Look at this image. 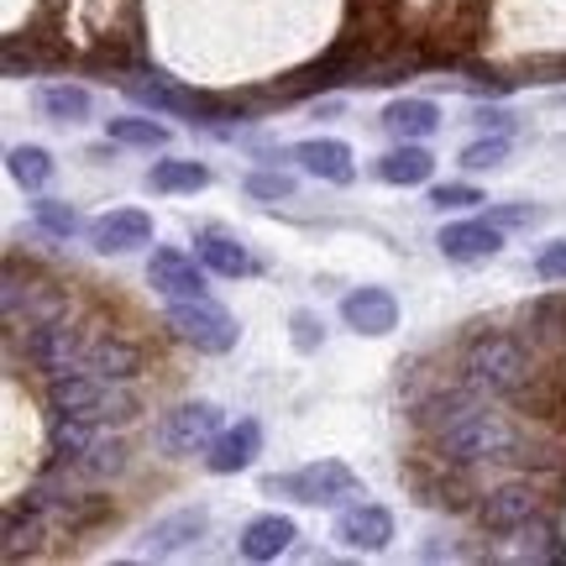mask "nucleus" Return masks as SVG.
<instances>
[{
  "mask_svg": "<svg viewBox=\"0 0 566 566\" xmlns=\"http://www.w3.org/2000/svg\"><path fill=\"white\" fill-rule=\"evenodd\" d=\"M48 399H53V415H74V420L95 424V430L137 420V394L126 384L95 378V373H63V378H53Z\"/></svg>",
  "mask_w": 566,
  "mask_h": 566,
  "instance_id": "nucleus-1",
  "label": "nucleus"
},
{
  "mask_svg": "<svg viewBox=\"0 0 566 566\" xmlns=\"http://www.w3.org/2000/svg\"><path fill=\"white\" fill-rule=\"evenodd\" d=\"M514 451V430L504 415H493L488 405H462L441 424V457L457 467L472 462H504Z\"/></svg>",
  "mask_w": 566,
  "mask_h": 566,
  "instance_id": "nucleus-2",
  "label": "nucleus"
},
{
  "mask_svg": "<svg viewBox=\"0 0 566 566\" xmlns=\"http://www.w3.org/2000/svg\"><path fill=\"white\" fill-rule=\"evenodd\" d=\"M263 493H283V499H294V504H310V509H336L346 499H357L363 483H357V472L346 462H310L300 472H283V478H263Z\"/></svg>",
  "mask_w": 566,
  "mask_h": 566,
  "instance_id": "nucleus-3",
  "label": "nucleus"
},
{
  "mask_svg": "<svg viewBox=\"0 0 566 566\" xmlns=\"http://www.w3.org/2000/svg\"><path fill=\"white\" fill-rule=\"evenodd\" d=\"M462 373L472 394H514L530 378V357H525V346L509 342V336H478L472 352H467Z\"/></svg>",
  "mask_w": 566,
  "mask_h": 566,
  "instance_id": "nucleus-4",
  "label": "nucleus"
},
{
  "mask_svg": "<svg viewBox=\"0 0 566 566\" xmlns=\"http://www.w3.org/2000/svg\"><path fill=\"white\" fill-rule=\"evenodd\" d=\"M168 325H174V336H179V342H189L195 352H210V357L231 352L237 336H242L237 321H231L210 294H205V300H174L168 304Z\"/></svg>",
  "mask_w": 566,
  "mask_h": 566,
  "instance_id": "nucleus-5",
  "label": "nucleus"
},
{
  "mask_svg": "<svg viewBox=\"0 0 566 566\" xmlns=\"http://www.w3.org/2000/svg\"><path fill=\"white\" fill-rule=\"evenodd\" d=\"M221 430H226L221 405L195 399V405H179V409H168V415H163L158 446L168 451V457H195V451H210Z\"/></svg>",
  "mask_w": 566,
  "mask_h": 566,
  "instance_id": "nucleus-6",
  "label": "nucleus"
},
{
  "mask_svg": "<svg viewBox=\"0 0 566 566\" xmlns=\"http://www.w3.org/2000/svg\"><path fill=\"white\" fill-rule=\"evenodd\" d=\"M205 530H210V514H205L200 504L174 509V514H163V520H153V525L142 530L137 556L142 562H174V556H184V551L200 546Z\"/></svg>",
  "mask_w": 566,
  "mask_h": 566,
  "instance_id": "nucleus-7",
  "label": "nucleus"
},
{
  "mask_svg": "<svg viewBox=\"0 0 566 566\" xmlns=\"http://www.w3.org/2000/svg\"><path fill=\"white\" fill-rule=\"evenodd\" d=\"M27 357L48 373V378H63V373H80L84 363V336L74 331V325L63 321H42L27 331Z\"/></svg>",
  "mask_w": 566,
  "mask_h": 566,
  "instance_id": "nucleus-8",
  "label": "nucleus"
},
{
  "mask_svg": "<svg viewBox=\"0 0 566 566\" xmlns=\"http://www.w3.org/2000/svg\"><path fill=\"white\" fill-rule=\"evenodd\" d=\"M210 268L200 263V258H189V252H179V247H158L153 252V263H147V279H153V289H158L163 300H205L210 294V279H205Z\"/></svg>",
  "mask_w": 566,
  "mask_h": 566,
  "instance_id": "nucleus-9",
  "label": "nucleus"
},
{
  "mask_svg": "<svg viewBox=\"0 0 566 566\" xmlns=\"http://www.w3.org/2000/svg\"><path fill=\"white\" fill-rule=\"evenodd\" d=\"M535 514H541V499H535V488L530 483L493 488V493L483 499V509H478V520H483L488 535H520V530H530Z\"/></svg>",
  "mask_w": 566,
  "mask_h": 566,
  "instance_id": "nucleus-10",
  "label": "nucleus"
},
{
  "mask_svg": "<svg viewBox=\"0 0 566 566\" xmlns=\"http://www.w3.org/2000/svg\"><path fill=\"white\" fill-rule=\"evenodd\" d=\"M90 247L101 258H122V252H142L153 247V216L147 210H111L90 226Z\"/></svg>",
  "mask_w": 566,
  "mask_h": 566,
  "instance_id": "nucleus-11",
  "label": "nucleus"
},
{
  "mask_svg": "<svg viewBox=\"0 0 566 566\" xmlns=\"http://www.w3.org/2000/svg\"><path fill=\"white\" fill-rule=\"evenodd\" d=\"M342 321L357 331V336H388L399 325V300L378 289V283H363L342 300Z\"/></svg>",
  "mask_w": 566,
  "mask_h": 566,
  "instance_id": "nucleus-12",
  "label": "nucleus"
},
{
  "mask_svg": "<svg viewBox=\"0 0 566 566\" xmlns=\"http://www.w3.org/2000/svg\"><path fill=\"white\" fill-rule=\"evenodd\" d=\"M436 247H441L446 263H483V258H493V252L504 247V226H493V221H451V226H441Z\"/></svg>",
  "mask_w": 566,
  "mask_h": 566,
  "instance_id": "nucleus-13",
  "label": "nucleus"
},
{
  "mask_svg": "<svg viewBox=\"0 0 566 566\" xmlns=\"http://www.w3.org/2000/svg\"><path fill=\"white\" fill-rule=\"evenodd\" d=\"M336 541L346 551H384L394 541V514L384 504H352L336 514Z\"/></svg>",
  "mask_w": 566,
  "mask_h": 566,
  "instance_id": "nucleus-14",
  "label": "nucleus"
},
{
  "mask_svg": "<svg viewBox=\"0 0 566 566\" xmlns=\"http://www.w3.org/2000/svg\"><path fill=\"white\" fill-rule=\"evenodd\" d=\"M289 158L300 163L310 179H325V184L357 179V158H352V147L336 137H310V142H300V147H289Z\"/></svg>",
  "mask_w": 566,
  "mask_h": 566,
  "instance_id": "nucleus-15",
  "label": "nucleus"
},
{
  "mask_svg": "<svg viewBox=\"0 0 566 566\" xmlns=\"http://www.w3.org/2000/svg\"><path fill=\"white\" fill-rule=\"evenodd\" d=\"M258 451H263V424L237 420L231 430L216 436L210 451H205V467H210V472H221V478H231V472H247V467L258 462Z\"/></svg>",
  "mask_w": 566,
  "mask_h": 566,
  "instance_id": "nucleus-16",
  "label": "nucleus"
},
{
  "mask_svg": "<svg viewBox=\"0 0 566 566\" xmlns=\"http://www.w3.org/2000/svg\"><path fill=\"white\" fill-rule=\"evenodd\" d=\"M294 520L289 514H258L252 525L242 530V556L247 562H279L283 551L294 546Z\"/></svg>",
  "mask_w": 566,
  "mask_h": 566,
  "instance_id": "nucleus-17",
  "label": "nucleus"
},
{
  "mask_svg": "<svg viewBox=\"0 0 566 566\" xmlns=\"http://www.w3.org/2000/svg\"><path fill=\"white\" fill-rule=\"evenodd\" d=\"M80 373H95V378H111V384H132L137 378V352L122 336H95V342H84Z\"/></svg>",
  "mask_w": 566,
  "mask_h": 566,
  "instance_id": "nucleus-18",
  "label": "nucleus"
},
{
  "mask_svg": "<svg viewBox=\"0 0 566 566\" xmlns=\"http://www.w3.org/2000/svg\"><path fill=\"white\" fill-rule=\"evenodd\" d=\"M384 132L399 142H424L441 132V111L430 101H415V95H405V101L384 105Z\"/></svg>",
  "mask_w": 566,
  "mask_h": 566,
  "instance_id": "nucleus-19",
  "label": "nucleus"
},
{
  "mask_svg": "<svg viewBox=\"0 0 566 566\" xmlns=\"http://www.w3.org/2000/svg\"><path fill=\"white\" fill-rule=\"evenodd\" d=\"M195 252H200V263L210 268V273H221V279L252 273V252H247L237 237H226V231H200V237H195Z\"/></svg>",
  "mask_w": 566,
  "mask_h": 566,
  "instance_id": "nucleus-20",
  "label": "nucleus"
},
{
  "mask_svg": "<svg viewBox=\"0 0 566 566\" xmlns=\"http://www.w3.org/2000/svg\"><path fill=\"white\" fill-rule=\"evenodd\" d=\"M430 174H436V158L424 153L420 142H399L394 153H384V158H378V179L399 184V189H415V184H424Z\"/></svg>",
  "mask_w": 566,
  "mask_h": 566,
  "instance_id": "nucleus-21",
  "label": "nucleus"
},
{
  "mask_svg": "<svg viewBox=\"0 0 566 566\" xmlns=\"http://www.w3.org/2000/svg\"><path fill=\"white\" fill-rule=\"evenodd\" d=\"M210 184V163H195V158H163L147 168V189L158 195H200Z\"/></svg>",
  "mask_w": 566,
  "mask_h": 566,
  "instance_id": "nucleus-22",
  "label": "nucleus"
},
{
  "mask_svg": "<svg viewBox=\"0 0 566 566\" xmlns=\"http://www.w3.org/2000/svg\"><path fill=\"white\" fill-rule=\"evenodd\" d=\"M126 95H132L137 105H147V111H163V116H189V111H200L195 95L174 90V84L158 80V74H137V80H126Z\"/></svg>",
  "mask_w": 566,
  "mask_h": 566,
  "instance_id": "nucleus-23",
  "label": "nucleus"
},
{
  "mask_svg": "<svg viewBox=\"0 0 566 566\" xmlns=\"http://www.w3.org/2000/svg\"><path fill=\"white\" fill-rule=\"evenodd\" d=\"M63 467H69L74 478H90V483H95V478H116V472L126 467V446L111 441V436H95L74 462H63Z\"/></svg>",
  "mask_w": 566,
  "mask_h": 566,
  "instance_id": "nucleus-24",
  "label": "nucleus"
},
{
  "mask_svg": "<svg viewBox=\"0 0 566 566\" xmlns=\"http://www.w3.org/2000/svg\"><path fill=\"white\" fill-rule=\"evenodd\" d=\"M38 111L59 126H80L90 122V90H80V84H48L38 95Z\"/></svg>",
  "mask_w": 566,
  "mask_h": 566,
  "instance_id": "nucleus-25",
  "label": "nucleus"
},
{
  "mask_svg": "<svg viewBox=\"0 0 566 566\" xmlns=\"http://www.w3.org/2000/svg\"><path fill=\"white\" fill-rule=\"evenodd\" d=\"M105 137L111 142H122V147H168V126L163 122H153V116H116V122H105Z\"/></svg>",
  "mask_w": 566,
  "mask_h": 566,
  "instance_id": "nucleus-26",
  "label": "nucleus"
},
{
  "mask_svg": "<svg viewBox=\"0 0 566 566\" xmlns=\"http://www.w3.org/2000/svg\"><path fill=\"white\" fill-rule=\"evenodd\" d=\"M6 168H11V179L21 189H42V184L53 179V153L48 147H11L6 153Z\"/></svg>",
  "mask_w": 566,
  "mask_h": 566,
  "instance_id": "nucleus-27",
  "label": "nucleus"
},
{
  "mask_svg": "<svg viewBox=\"0 0 566 566\" xmlns=\"http://www.w3.org/2000/svg\"><path fill=\"white\" fill-rule=\"evenodd\" d=\"M32 216H38V226L48 231V237H74V231H84V221H80V210L74 205H63V200H38L32 205Z\"/></svg>",
  "mask_w": 566,
  "mask_h": 566,
  "instance_id": "nucleus-28",
  "label": "nucleus"
},
{
  "mask_svg": "<svg viewBox=\"0 0 566 566\" xmlns=\"http://www.w3.org/2000/svg\"><path fill=\"white\" fill-rule=\"evenodd\" d=\"M504 158H509V137H499V132H493V137H483V142H472V147H467L462 168H467V174H488V168H499Z\"/></svg>",
  "mask_w": 566,
  "mask_h": 566,
  "instance_id": "nucleus-29",
  "label": "nucleus"
},
{
  "mask_svg": "<svg viewBox=\"0 0 566 566\" xmlns=\"http://www.w3.org/2000/svg\"><path fill=\"white\" fill-rule=\"evenodd\" d=\"M247 195H252V200H289V195H294V179L279 174V168H258V174H247Z\"/></svg>",
  "mask_w": 566,
  "mask_h": 566,
  "instance_id": "nucleus-30",
  "label": "nucleus"
},
{
  "mask_svg": "<svg viewBox=\"0 0 566 566\" xmlns=\"http://www.w3.org/2000/svg\"><path fill=\"white\" fill-rule=\"evenodd\" d=\"M430 205L436 210H467V205H483V195L472 184H436L430 189Z\"/></svg>",
  "mask_w": 566,
  "mask_h": 566,
  "instance_id": "nucleus-31",
  "label": "nucleus"
},
{
  "mask_svg": "<svg viewBox=\"0 0 566 566\" xmlns=\"http://www.w3.org/2000/svg\"><path fill=\"white\" fill-rule=\"evenodd\" d=\"M535 273H541L546 283H562V279H566V242L541 247V258H535Z\"/></svg>",
  "mask_w": 566,
  "mask_h": 566,
  "instance_id": "nucleus-32",
  "label": "nucleus"
},
{
  "mask_svg": "<svg viewBox=\"0 0 566 566\" xmlns=\"http://www.w3.org/2000/svg\"><path fill=\"white\" fill-rule=\"evenodd\" d=\"M321 336H325V325L315 321L310 310H300V315H294V346H300V352H315V346H321Z\"/></svg>",
  "mask_w": 566,
  "mask_h": 566,
  "instance_id": "nucleus-33",
  "label": "nucleus"
},
{
  "mask_svg": "<svg viewBox=\"0 0 566 566\" xmlns=\"http://www.w3.org/2000/svg\"><path fill=\"white\" fill-rule=\"evenodd\" d=\"M472 126H483V132H499V137H504V132H514V116H509V111H499V105H483V111H472Z\"/></svg>",
  "mask_w": 566,
  "mask_h": 566,
  "instance_id": "nucleus-34",
  "label": "nucleus"
},
{
  "mask_svg": "<svg viewBox=\"0 0 566 566\" xmlns=\"http://www.w3.org/2000/svg\"><path fill=\"white\" fill-rule=\"evenodd\" d=\"M541 221V210H530V205H499L493 210V226H535Z\"/></svg>",
  "mask_w": 566,
  "mask_h": 566,
  "instance_id": "nucleus-35",
  "label": "nucleus"
}]
</instances>
